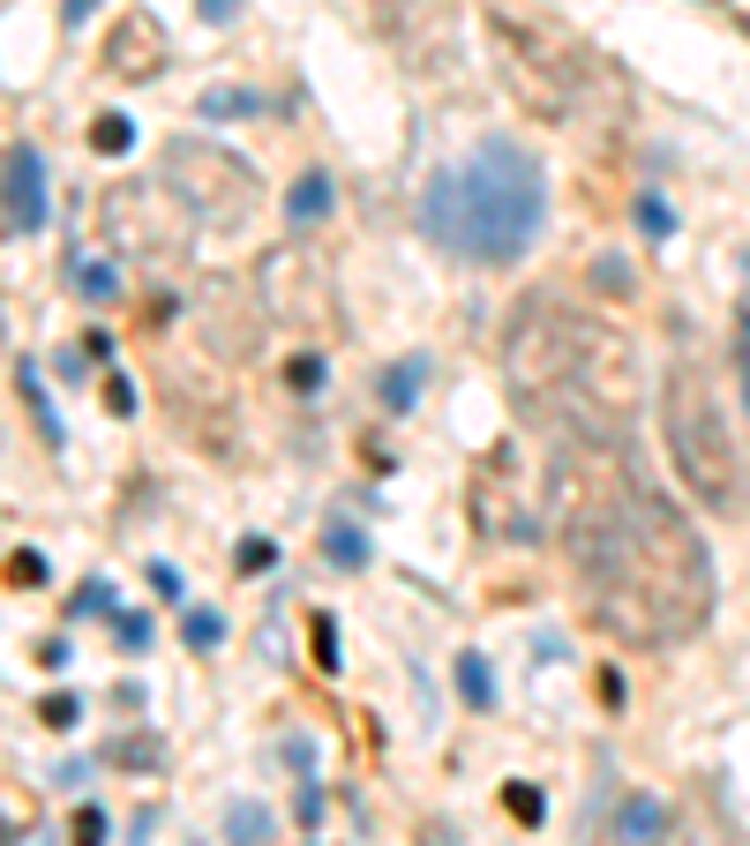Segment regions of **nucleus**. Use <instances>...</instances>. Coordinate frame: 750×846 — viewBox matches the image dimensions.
<instances>
[{
	"label": "nucleus",
	"mask_w": 750,
	"mask_h": 846,
	"mask_svg": "<svg viewBox=\"0 0 750 846\" xmlns=\"http://www.w3.org/2000/svg\"><path fill=\"white\" fill-rule=\"evenodd\" d=\"M548 510L586 614L623 645H683L713 614V555L698 524L638 472L630 443L548 435Z\"/></svg>",
	"instance_id": "1"
},
{
	"label": "nucleus",
	"mask_w": 750,
	"mask_h": 846,
	"mask_svg": "<svg viewBox=\"0 0 750 846\" xmlns=\"http://www.w3.org/2000/svg\"><path fill=\"white\" fill-rule=\"evenodd\" d=\"M503 375L526 412H541L548 435H608L630 443V420L646 405L638 352L586 308H563L555 293H526L503 329Z\"/></svg>",
	"instance_id": "2"
},
{
	"label": "nucleus",
	"mask_w": 750,
	"mask_h": 846,
	"mask_svg": "<svg viewBox=\"0 0 750 846\" xmlns=\"http://www.w3.org/2000/svg\"><path fill=\"white\" fill-rule=\"evenodd\" d=\"M548 217V181L541 158L511 135H480V150L466 165H443L420 188V233L458 262L503 270L541 240Z\"/></svg>",
	"instance_id": "3"
},
{
	"label": "nucleus",
	"mask_w": 750,
	"mask_h": 846,
	"mask_svg": "<svg viewBox=\"0 0 750 846\" xmlns=\"http://www.w3.org/2000/svg\"><path fill=\"white\" fill-rule=\"evenodd\" d=\"M661 443H668V464L676 480L721 518L743 510V443L721 412V390L705 383L698 360H676L661 375Z\"/></svg>",
	"instance_id": "4"
},
{
	"label": "nucleus",
	"mask_w": 750,
	"mask_h": 846,
	"mask_svg": "<svg viewBox=\"0 0 750 846\" xmlns=\"http://www.w3.org/2000/svg\"><path fill=\"white\" fill-rule=\"evenodd\" d=\"M158 181L173 188V196L188 202L204 225H241L256 202H263V188H256V173L233 158V150H218V142H165V165H158Z\"/></svg>",
	"instance_id": "5"
},
{
	"label": "nucleus",
	"mask_w": 750,
	"mask_h": 846,
	"mask_svg": "<svg viewBox=\"0 0 750 846\" xmlns=\"http://www.w3.org/2000/svg\"><path fill=\"white\" fill-rule=\"evenodd\" d=\"M541 510H548L541 464H533V450H526L518 435H503L474 472V524L488 539H533V532H541Z\"/></svg>",
	"instance_id": "6"
},
{
	"label": "nucleus",
	"mask_w": 750,
	"mask_h": 846,
	"mask_svg": "<svg viewBox=\"0 0 750 846\" xmlns=\"http://www.w3.org/2000/svg\"><path fill=\"white\" fill-rule=\"evenodd\" d=\"M256 300L285 329H308V337L339 329V308H331L339 285H331V262L316 256V248H271V256L256 262Z\"/></svg>",
	"instance_id": "7"
},
{
	"label": "nucleus",
	"mask_w": 750,
	"mask_h": 846,
	"mask_svg": "<svg viewBox=\"0 0 750 846\" xmlns=\"http://www.w3.org/2000/svg\"><path fill=\"white\" fill-rule=\"evenodd\" d=\"M173 188L165 181H143V188H121V196L106 202V225H113V240L121 248H136V256H165L173 248V225L158 217V210H173Z\"/></svg>",
	"instance_id": "8"
},
{
	"label": "nucleus",
	"mask_w": 750,
	"mask_h": 846,
	"mask_svg": "<svg viewBox=\"0 0 750 846\" xmlns=\"http://www.w3.org/2000/svg\"><path fill=\"white\" fill-rule=\"evenodd\" d=\"M0 225L15 240H30L46 225V158L30 142H8L0 150Z\"/></svg>",
	"instance_id": "9"
},
{
	"label": "nucleus",
	"mask_w": 750,
	"mask_h": 846,
	"mask_svg": "<svg viewBox=\"0 0 750 846\" xmlns=\"http://www.w3.org/2000/svg\"><path fill=\"white\" fill-rule=\"evenodd\" d=\"M165 61H173L165 23H158L150 8H121V23H113V38H106V75H121V83H150Z\"/></svg>",
	"instance_id": "10"
},
{
	"label": "nucleus",
	"mask_w": 750,
	"mask_h": 846,
	"mask_svg": "<svg viewBox=\"0 0 750 846\" xmlns=\"http://www.w3.org/2000/svg\"><path fill=\"white\" fill-rule=\"evenodd\" d=\"M661 839H668L661 794H623V809H615V846H661Z\"/></svg>",
	"instance_id": "11"
},
{
	"label": "nucleus",
	"mask_w": 750,
	"mask_h": 846,
	"mask_svg": "<svg viewBox=\"0 0 750 846\" xmlns=\"http://www.w3.org/2000/svg\"><path fill=\"white\" fill-rule=\"evenodd\" d=\"M61 270H69V285L90 300V308H113V300H121V262H90L83 248H69Z\"/></svg>",
	"instance_id": "12"
},
{
	"label": "nucleus",
	"mask_w": 750,
	"mask_h": 846,
	"mask_svg": "<svg viewBox=\"0 0 750 846\" xmlns=\"http://www.w3.org/2000/svg\"><path fill=\"white\" fill-rule=\"evenodd\" d=\"M420 390H428V360H398V368H383V383H376V397H383L391 412H413Z\"/></svg>",
	"instance_id": "13"
},
{
	"label": "nucleus",
	"mask_w": 750,
	"mask_h": 846,
	"mask_svg": "<svg viewBox=\"0 0 750 846\" xmlns=\"http://www.w3.org/2000/svg\"><path fill=\"white\" fill-rule=\"evenodd\" d=\"M285 217H293V225L331 217V173H300V181H293V196H285Z\"/></svg>",
	"instance_id": "14"
},
{
	"label": "nucleus",
	"mask_w": 750,
	"mask_h": 846,
	"mask_svg": "<svg viewBox=\"0 0 750 846\" xmlns=\"http://www.w3.org/2000/svg\"><path fill=\"white\" fill-rule=\"evenodd\" d=\"M225 846H271V809H263V801H233Z\"/></svg>",
	"instance_id": "15"
},
{
	"label": "nucleus",
	"mask_w": 750,
	"mask_h": 846,
	"mask_svg": "<svg viewBox=\"0 0 750 846\" xmlns=\"http://www.w3.org/2000/svg\"><path fill=\"white\" fill-rule=\"evenodd\" d=\"M458 697H466L474 712L495 705V674H488V659H480V651H458Z\"/></svg>",
	"instance_id": "16"
},
{
	"label": "nucleus",
	"mask_w": 750,
	"mask_h": 846,
	"mask_svg": "<svg viewBox=\"0 0 750 846\" xmlns=\"http://www.w3.org/2000/svg\"><path fill=\"white\" fill-rule=\"evenodd\" d=\"M256 105H263V98H256V90H233V83L196 98V113H204V121H241V113H256Z\"/></svg>",
	"instance_id": "17"
},
{
	"label": "nucleus",
	"mask_w": 750,
	"mask_h": 846,
	"mask_svg": "<svg viewBox=\"0 0 750 846\" xmlns=\"http://www.w3.org/2000/svg\"><path fill=\"white\" fill-rule=\"evenodd\" d=\"M128 142H136V121H128V113H98V128H90V150H98V158H121Z\"/></svg>",
	"instance_id": "18"
},
{
	"label": "nucleus",
	"mask_w": 750,
	"mask_h": 846,
	"mask_svg": "<svg viewBox=\"0 0 750 846\" xmlns=\"http://www.w3.org/2000/svg\"><path fill=\"white\" fill-rule=\"evenodd\" d=\"M593 293H615V300H630L638 293V270L623 256H593Z\"/></svg>",
	"instance_id": "19"
},
{
	"label": "nucleus",
	"mask_w": 750,
	"mask_h": 846,
	"mask_svg": "<svg viewBox=\"0 0 750 846\" xmlns=\"http://www.w3.org/2000/svg\"><path fill=\"white\" fill-rule=\"evenodd\" d=\"M181 637H188L196 651H218L225 645V622H218L210 607H188V614H181Z\"/></svg>",
	"instance_id": "20"
},
{
	"label": "nucleus",
	"mask_w": 750,
	"mask_h": 846,
	"mask_svg": "<svg viewBox=\"0 0 750 846\" xmlns=\"http://www.w3.org/2000/svg\"><path fill=\"white\" fill-rule=\"evenodd\" d=\"M15 390H23V405L38 412V427H46V443H61V420H53V405H46V390H38V368H15Z\"/></svg>",
	"instance_id": "21"
},
{
	"label": "nucleus",
	"mask_w": 750,
	"mask_h": 846,
	"mask_svg": "<svg viewBox=\"0 0 750 846\" xmlns=\"http://www.w3.org/2000/svg\"><path fill=\"white\" fill-rule=\"evenodd\" d=\"M323 555H331L339 570H360V562H368V539H360L353 524H331V547H323Z\"/></svg>",
	"instance_id": "22"
},
{
	"label": "nucleus",
	"mask_w": 750,
	"mask_h": 846,
	"mask_svg": "<svg viewBox=\"0 0 750 846\" xmlns=\"http://www.w3.org/2000/svg\"><path fill=\"white\" fill-rule=\"evenodd\" d=\"M638 233H646V240H668V233H676V210L661 196H638Z\"/></svg>",
	"instance_id": "23"
},
{
	"label": "nucleus",
	"mask_w": 750,
	"mask_h": 846,
	"mask_svg": "<svg viewBox=\"0 0 750 846\" xmlns=\"http://www.w3.org/2000/svg\"><path fill=\"white\" fill-rule=\"evenodd\" d=\"M503 809H511V817H518V824H541V794H533V786H503Z\"/></svg>",
	"instance_id": "24"
},
{
	"label": "nucleus",
	"mask_w": 750,
	"mask_h": 846,
	"mask_svg": "<svg viewBox=\"0 0 750 846\" xmlns=\"http://www.w3.org/2000/svg\"><path fill=\"white\" fill-rule=\"evenodd\" d=\"M308 637H316V667L331 674V667H339V622H331V614H316V630H308Z\"/></svg>",
	"instance_id": "25"
},
{
	"label": "nucleus",
	"mask_w": 750,
	"mask_h": 846,
	"mask_svg": "<svg viewBox=\"0 0 750 846\" xmlns=\"http://www.w3.org/2000/svg\"><path fill=\"white\" fill-rule=\"evenodd\" d=\"M285 375H293V390H300V397H308V390H323V360H316V352H300V360H293Z\"/></svg>",
	"instance_id": "26"
},
{
	"label": "nucleus",
	"mask_w": 750,
	"mask_h": 846,
	"mask_svg": "<svg viewBox=\"0 0 750 846\" xmlns=\"http://www.w3.org/2000/svg\"><path fill=\"white\" fill-rule=\"evenodd\" d=\"M75 712H83L75 697H46V705H38V719H46L53 734H69V726H75Z\"/></svg>",
	"instance_id": "27"
},
{
	"label": "nucleus",
	"mask_w": 750,
	"mask_h": 846,
	"mask_svg": "<svg viewBox=\"0 0 750 846\" xmlns=\"http://www.w3.org/2000/svg\"><path fill=\"white\" fill-rule=\"evenodd\" d=\"M75 846H106V809H75Z\"/></svg>",
	"instance_id": "28"
},
{
	"label": "nucleus",
	"mask_w": 750,
	"mask_h": 846,
	"mask_svg": "<svg viewBox=\"0 0 750 846\" xmlns=\"http://www.w3.org/2000/svg\"><path fill=\"white\" fill-rule=\"evenodd\" d=\"M69 607H75V614H113V585H83Z\"/></svg>",
	"instance_id": "29"
},
{
	"label": "nucleus",
	"mask_w": 750,
	"mask_h": 846,
	"mask_svg": "<svg viewBox=\"0 0 750 846\" xmlns=\"http://www.w3.org/2000/svg\"><path fill=\"white\" fill-rule=\"evenodd\" d=\"M271 562H278L271 539H248V547H241V577H256V570H271Z\"/></svg>",
	"instance_id": "30"
},
{
	"label": "nucleus",
	"mask_w": 750,
	"mask_h": 846,
	"mask_svg": "<svg viewBox=\"0 0 750 846\" xmlns=\"http://www.w3.org/2000/svg\"><path fill=\"white\" fill-rule=\"evenodd\" d=\"M106 412H113V420H128V412H136V390H128V375H113V383H106Z\"/></svg>",
	"instance_id": "31"
},
{
	"label": "nucleus",
	"mask_w": 750,
	"mask_h": 846,
	"mask_svg": "<svg viewBox=\"0 0 750 846\" xmlns=\"http://www.w3.org/2000/svg\"><path fill=\"white\" fill-rule=\"evenodd\" d=\"M113 637H121L128 651H143V645H150V622H143V614H121V622H113Z\"/></svg>",
	"instance_id": "32"
},
{
	"label": "nucleus",
	"mask_w": 750,
	"mask_h": 846,
	"mask_svg": "<svg viewBox=\"0 0 750 846\" xmlns=\"http://www.w3.org/2000/svg\"><path fill=\"white\" fill-rule=\"evenodd\" d=\"M736 368H743V405H750V308L736 315Z\"/></svg>",
	"instance_id": "33"
},
{
	"label": "nucleus",
	"mask_w": 750,
	"mask_h": 846,
	"mask_svg": "<svg viewBox=\"0 0 750 846\" xmlns=\"http://www.w3.org/2000/svg\"><path fill=\"white\" fill-rule=\"evenodd\" d=\"M150 592H165V599H181V570H173V562H150Z\"/></svg>",
	"instance_id": "34"
},
{
	"label": "nucleus",
	"mask_w": 750,
	"mask_h": 846,
	"mask_svg": "<svg viewBox=\"0 0 750 846\" xmlns=\"http://www.w3.org/2000/svg\"><path fill=\"white\" fill-rule=\"evenodd\" d=\"M8 577H15V585H38V577H46V562H38V555H15V562H8Z\"/></svg>",
	"instance_id": "35"
},
{
	"label": "nucleus",
	"mask_w": 750,
	"mask_h": 846,
	"mask_svg": "<svg viewBox=\"0 0 750 846\" xmlns=\"http://www.w3.org/2000/svg\"><path fill=\"white\" fill-rule=\"evenodd\" d=\"M196 15H204V23H233V15H241V0H196Z\"/></svg>",
	"instance_id": "36"
},
{
	"label": "nucleus",
	"mask_w": 750,
	"mask_h": 846,
	"mask_svg": "<svg viewBox=\"0 0 750 846\" xmlns=\"http://www.w3.org/2000/svg\"><path fill=\"white\" fill-rule=\"evenodd\" d=\"M90 15H98V0H61V23H69V30H83Z\"/></svg>",
	"instance_id": "37"
},
{
	"label": "nucleus",
	"mask_w": 750,
	"mask_h": 846,
	"mask_svg": "<svg viewBox=\"0 0 750 846\" xmlns=\"http://www.w3.org/2000/svg\"><path fill=\"white\" fill-rule=\"evenodd\" d=\"M121 764H158V742H128V749H113Z\"/></svg>",
	"instance_id": "38"
},
{
	"label": "nucleus",
	"mask_w": 750,
	"mask_h": 846,
	"mask_svg": "<svg viewBox=\"0 0 750 846\" xmlns=\"http://www.w3.org/2000/svg\"><path fill=\"white\" fill-rule=\"evenodd\" d=\"M743 262H750V256H743Z\"/></svg>",
	"instance_id": "39"
}]
</instances>
